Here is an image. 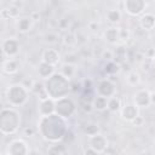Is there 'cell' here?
Wrapping results in <instances>:
<instances>
[{
  "instance_id": "9",
  "label": "cell",
  "mask_w": 155,
  "mask_h": 155,
  "mask_svg": "<svg viewBox=\"0 0 155 155\" xmlns=\"http://www.w3.org/2000/svg\"><path fill=\"white\" fill-rule=\"evenodd\" d=\"M2 46H6V47L8 46V47H10L8 50L4 51V53H7L8 56H11V54H15V53L17 52V48H18V44H17V41H15V40H12V39H10V40L5 41Z\"/></svg>"
},
{
  "instance_id": "21",
  "label": "cell",
  "mask_w": 155,
  "mask_h": 155,
  "mask_svg": "<svg viewBox=\"0 0 155 155\" xmlns=\"http://www.w3.org/2000/svg\"><path fill=\"white\" fill-rule=\"evenodd\" d=\"M81 105H82V109L85 111H91L92 110V105H91V102H87V101H82L81 102Z\"/></svg>"
},
{
  "instance_id": "2",
  "label": "cell",
  "mask_w": 155,
  "mask_h": 155,
  "mask_svg": "<svg viewBox=\"0 0 155 155\" xmlns=\"http://www.w3.org/2000/svg\"><path fill=\"white\" fill-rule=\"evenodd\" d=\"M125 7L127 10V12H130L131 15H138L143 11L144 7V2L143 1H134V0H128L125 2Z\"/></svg>"
},
{
  "instance_id": "18",
  "label": "cell",
  "mask_w": 155,
  "mask_h": 155,
  "mask_svg": "<svg viewBox=\"0 0 155 155\" xmlns=\"http://www.w3.org/2000/svg\"><path fill=\"white\" fill-rule=\"evenodd\" d=\"M85 132H86L90 137L96 136L97 132H98V126L94 125V124H90V125H87V127H85Z\"/></svg>"
},
{
  "instance_id": "20",
  "label": "cell",
  "mask_w": 155,
  "mask_h": 155,
  "mask_svg": "<svg viewBox=\"0 0 155 155\" xmlns=\"http://www.w3.org/2000/svg\"><path fill=\"white\" fill-rule=\"evenodd\" d=\"M63 41H64L65 45H69V46H70V45L75 44V38H74L71 34H68V35L64 36V40H63Z\"/></svg>"
},
{
  "instance_id": "26",
  "label": "cell",
  "mask_w": 155,
  "mask_h": 155,
  "mask_svg": "<svg viewBox=\"0 0 155 155\" xmlns=\"http://www.w3.org/2000/svg\"><path fill=\"white\" fill-rule=\"evenodd\" d=\"M30 18H31L33 21H38L36 18H40V15H39V12H33V13H31V16H30Z\"/></svg>"
},
{
  "instance_id": "22",
  "label": "cell",
  "mask_w": 155,
  "mask_h": 155,
  "mask_svg": "<svg viewBox=\"0 0 155 155\" xmlns=\"http://www.w3.org/2000/svg\"><path fill=\"white\" fill-rule=\"evenodd\" d=\"M143 122H144V119H143L142 116H136V117L132 120V124H133L134 126H142Z\"/></svg>"
},
{
  "instance_id": "1",
  "label": "cell",
  "mask_w": 155,
  "mask_h": 155,
  "mask_svg": "<svg viewBox=\"0 0 155 155\" xmlns=\"http://www.w3.org/2000/svg\"><path fill=\"white\" fill-rule=\"evenodd\" d=\"M107 147V142L105 139L101 136V134H96V136H92L91 137V140H90V148H92L93 150H96L97 153L104 150Z\"/></svg>"
},
{
  "instance_id": "7",
  "label": "cell",
  "mask_w": 155,
  "mask_h": 155,
  "mask_svg": "<svg viewBox=\"0 0 155 155\" xmlns=\"http://www.w3.org/2000/svg\"><path fill=\"white\" fill-rule=\"evenodd\" d=\"M104 36H105V39H107L109 42H116V41L120 39V29L109 28V29H107V31L104 33Z\"/></svg>"
},
{
  "instance_id": "4",
  "label": "cell",
  "mask_w": 155,
  "mask_h": 155,
  "mask_svg": "<svg viewBox=\"0 0 155 155\" xmlns=\"http://www.w3.org/2000/svg\"><path fill=\"white\" fill-rule=\"evenodd\" d=\"M42 58H44V62H45V63L53 65V64H56V63L58 62V53H57L54 50L48 48V50H46V51L44 52Z\"/></svg>"
},
{
  "instance_id": "28",
  "label": "cell",
  "mask_w": 155,
  "mask_h": 155,
  "mask_svg": "<svg viewBox=\"0 0 155 155\" xmlns=\"http://www.w3.org/2000/svg\"><path fill=\"white\" fill-rule=\"evenodd\" d=\"M150 103H155V93H151L150 94Z\"/></svg>"
},
{
  "instance_id": "3",
  "label": "cell",
  "mask_w": 155,
  "mask_h": 155,
  "mask_svg": "<svg viewBox=\"0 0 155 155\" xmlns=\"http://www.w3.org/2000/svg\"><path fill=\"white\" fill-rule=\"evenodd\" d=\"M134 102L139 107L148 105L150 103V94H149V92L148 91H139V92H137L136 96H134Z\"/></svg>"
},
{
  "instance_id": "24",
  "label": "cell",
  "mask_w": 155,
  "mask_h": 155,
  "mask_svg": "<svg viewBox=\"0 0 155 155\" xmlns=\"http://www.w3.org/2000/svg\"><path fill=\"white\" fill-rule=\"evenodd\" d=\"M103 58H105V59L110 61V59L113 58V53H111L110 51H104V52H103Z\"/></svg>"
},
{
  "instance_id": "16",
  "label": "cell",
  "mask_w": 155,
  "mask_h": 155,
  "mask_svg": "<svg viewBox=\"0 0 155 155\" xmlns=\"http://www.w3.org/2000/svg\"><path fill=\"white\" fill-rule=\"evenodd\" d=\"M107 18L109 19V22H111V23H116V22L120 21L121 15H120V12H119L117 10H109L108 13H107Z\"/></svg>"
},
{
  "instance_id": "27",
  "label": "cell",
  "mask_w": 155,
  "mask_h": 155,
  "mask_svg": "<svg viewBox=\"0 0 155 155\" xmlns=\"http://www.w3.org/2000/svg\"><path fill=\"white\" fill-rule=\"evenodd\" d=\"M54 40H56V35H53V34H52V35H47V36H46V41L53 42Z\"/></svg>"
},
{
  "instance_id": "17",
  "label": "cell",
  "mask_w": 155,
  "mask_h": 155,
  "mask_svg": "<svg viewBox=\"0 0 155 155\" xmlns=\"http://www.w3.org/2000/svg\"><path fill=\"white\" fill-rule=\"evenodd\" d=\"M62 71H63V76L64 78H70L73 74H74V71H75V69H74V65L73 64H68V63H65L63 67H62Z\"/></svg>"
},
{
  "instance_id": "5",
  "label": "cell",
  "mask_w": 155,
  "mask_h": 155,
  "mask_svg": "<svg viewBox=\"0 0 155 155\" xmlns=\"http://www.w3.org/2000/svg\"><path fill=\"white\" fill-rule=\"evenodd\" d=\"M154 25H155V17H154L153 15L148 13V15H144V16L140 18V27H142L143 29L149 30V29H151Z\"/></svg>"
},
{
  "instance_id": "10",
  "label": "cell",
  "mask_w": 155,
  "mask_h": 155,
  "mask_svg": "<svg viewBox=\"0 0 155 155\" xmlns=\"http://www.w3.org/2000/svg\"><path fill=\"white\" fill-rule=\"evenodd\" d=\"M52 71H53V65L47 64V63H45V62H42V63L40 64V68H39V74H40L41 76L46 78V76H48V74H51Z\"/></svg>"
},
{
  "instance_id": "25",
  "label": "cell",
  "mask_w": 155,
  "mask_h": 155,
  "mask_svg": "<svg viewBox=\"0 0 155 155\" xmlns=\"http://www.w3.org/2000/svg\"><path fill=\"white\" fill-rule=\"evenodd\" d=\"M86 155H97V151L96 150H93L92 148H88L87 150H86V153H85Z\"/></svg>"
},
{
  "instance_id": "30",
  "label": "cell",
  "mask_w": 155,
  "mask_h": 155,
  "mask_svg": "<svg viewBox=\"0 0 155 155\" xmlns=\"http://www.w3.org/2000/svg\"><path fill=\"white\" fill-rule=\"evenodd\" d=\"M1 155H5V154H1Z\"/></svg>"
},
{
  "instance_id": "13",
  "label": "cell",
  "mask_w": 155,
  "mask_h": 155,
  "mask_svg": "<svg viewBox=\"0 0 155 155\" xmlns=\"http://www.w3.org/2000/svg\"><path fill=\"white\" fill-rule=\"evenodd\" d=\"M94 108L97 109V110H104V109H107L108 108V101H107V98H104V97H97L96 99H94Z\"/></svg>"
},
{
  "instance_id": "23",
  "label": "cell",
  "mask_w": 155,
  "mask_h": 155,
  "mask_svg": "<svg viewBox=\"0 0 155 155\" xmlns=\"http://www.w3.org/2000/svg\"><path fill=\"white\" fill-rule=\"evenodd\" d=\"M33 133H34V130L31 127H24L23 128V134L24 136L29 137V136H33Z\"/></svg>"
},
{
  "instance_id": "8",
  "label": "cell",
  "mask_w": 155,
  "mask_h": 155,
  "mask_svg": "<svg viewBox=\"0 0 155 155\" xmlns=\"http://www.w3.org/2000/svg\"><path fill=\"white\" fill-rule=\"evenodd\" d=\"M122 116L124 119H127L130 121H132L136 116H137V109L134 105H126L122 110Z\"/></svg>"
},
{
  "instance_id": "12",
  "label": "cell",
  "mask_w": 155,
  "mask_h": 155,
  "mask_svg": "<svg viewBox=\"0 0 155 155\" xmlns=\"http://www.w3.org/2000/svg\"><path fill=\"white\" fill-rule=\"evenodd\" d=\"M17 69H18V64H17L16 61L10 59V61H7V62H4V71L7 70V73L12 74V73H16Z\"/></svg>"
},
{
  "instance_id": "11",
  "label": "cell",
  "mask_w": 155,
  "mask_h": 155,
  "mask_svg": "<svg viewBox=\"0 0 155 155\" xmlns=\"http://www.w3.org/2000/svg\"><path fill=\"white\" fill-rule=\"evenodd\" d=\"M65 149L62 144H54L47 149V155H62Z\"/></svg>"
},
{
  "instance_id": "29",
  "label": "cell",
  "mask_w": 155,
  "mask_h": 155,
  "mask_svg": "<svg viewBox=\"0 0 155 155\" xmlns=\"http://www.w3.org/2000/svg\"><path fill=\"white\" fill-rule=\"evenodd\" d=\"M62 155H71V154H70V153H68V151H64Z\"/></svg>"
},
{
  "instance_id": "6",
  "label": "cell",
  "mask_w": 155,
  "mask_h": 155,
  "mask_svg": "<svg viewBox=\"0 0 155 155\" xmlns=\"http://www.w3.org/2000/svg\"><path fill=\"white\" fill-rule=\"evenodd\" d=\"M54 109H56V105H54V103L51 99H46V101H42L41 102V105H40L41 114L48 116V114H52Z\"/></svg>"
},
{
  "instance_id": "19",
  "label": "cell",
  "mask_w": 155,
  "mask_h": 155,
  "mask_svg": "<svg viewBox=\"0 0 155 155\" xmlns=\"http://www.w3.org/2000/svg\"><path fill=\"white\" fill-rule=\"evenodd\" d=\"M127 81L130 82V85H133V86H134L136 84L139 82V75H138L137 73L132 71V73L128 74V76H127Z\"/></svg>"
},
{
  "instance_id": "15",
  "label": "cell",
  "mask_w": 155,
  "mask_h": 155,
  "mask_svg": "<svg viewBox=\"0 0 155 155\" xmlns=\"http://www.w3.org/2000/svg\"><path fill=\"white\" fill-rule=\"evenodd\" d=\"M120 107H121V104H120V99L117 97H113L108 101V109L110 111H116L120 109Z\"/></svg>"
},
{
  "instance_id": "14",
  "label": "cell",
  "mask_w": 155,
  "mask_h": 155,
  "mask_svg": "<svg viewBox=\"0 0 155 155\" xmlns=\"http://www.w3.org/2000/svg\"><path fill=\"white\" fill-rule=\"evenodd\" d=\"M31 18L29 17V18H22V19H19V22H18V29L21 30V31H27V30H29V28L31 27Z\"/></svg>"
}]
</instances>
